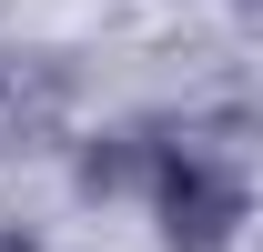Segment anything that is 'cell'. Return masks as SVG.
I'll return each mask as SVG.
<instances>
[{
	"label": "cell",
	"instance_id": "obj_1",
	"mask_svg": "<svg viewBox=\"0 0 263 252\" xmlns=\"http://www.w3.org/2000/svg\"><path fill=\"white\" fill-rule=\"evenodd\" d=\"M243 222H253V182H243L233 161H202V152L162 161V182H152V232H162V252H223Z\"/></svg>",
	"mask_w": 263,
	"mask_h": 252
},
{
	"label": "cell",
	"instance_id": "obj_2",
	"mask_svg": "<svg viewBox=\"0 0 263 252\" xmlns=\"http://www.w3.org/2000/svg\"><path fill=\"white\" fill-rule=\"evenodd\" d=\"M162 161H172V141H152V131H101L91 152H81V192H91V202H122V192L152 202Z\"/></svg>",
	"mask_w": 263,
	"mask_h": 252
},
{
	"label": "cell",
	"instance_id": "obj_3",
	"mask_svg": "<svg viewBox=\"0 0 263 252\" xmlns=\"http://www.w3.org/2000/svg\"><path fill=\"white\" fill-rule=\"evenodd\" d=\"M243 10H263V0H243Z\"/></svg>",
	"mask_w": 263,
	"mask_h": 252
}]
</instances>
